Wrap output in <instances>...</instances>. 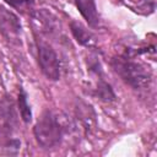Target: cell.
<instances>
[{
  "label": "cell",
  "instance_id": "1",
  "mask_svg": "<svg viewBox=\"0 0 157 157\" xmlns=\"http://www.w3.org/2000/svg\"><path fill=\"white\" fill-rule=\"evenodd\" d=\"M75 128V123L63 112L45 109L37 118L32 131L37 145L44 151H52L58 148Z\"/></svg>",
  "mask_w": 157,
  "mask_h": 157
},
{
  "label": "cell",
  "instance_id": "2",
  "mask_svg": "<svg viewBox=\"0 0 157 157\" xmlns=\"http://www.w3.org/2000/svg\"><path fill=\"white\" fill-rule=\"evenodd\" d=\"M109 65L120 80L134 91H145L152 83V69L146 63L136 59V56L125 50L113 55L109 60Z\"/></svg>",
  "mask_w": 157,
  "mask_h": 157
},
{
  "label": "cell",
  "instance_id": "3",
  "mask_svg": "<svg viewBox=\"0 0 157 157\" xmlns=\"http://www.w3.org/2000/svg\"><path fill=\"white\" fill-rule=\"evenodd\" d=\"M32 33H33L36 59L42 75L49 81H59L63 71V65L59 54L56 53L52 43L44 38V36L33 31Z\"/></svg>",
  "mask_w": 157,
  "mask_h": 157
},
{
  "label": "cell",
  "instance_id": "4",
  "mask_svg": "<svg viewBox=\"0 0 157 157\" xmlns=\"http://www.w3.org/2000/svg\"><path fill=\"white\" fill-rule=\"evenodd\" d=\"M16 102L11 96L5 94L0 101V148L11 139L16 137L18 115Z\"/></svg>",
  "mask_w": 157,
  "mask_h": 157
},
{
  "label": "cell",
  "instance_id": "5",
  "mask_svg": "<svg viewBox=\"0 0 157 157\" xmlns=\"http://www.w3.org/2000/svg\"><path fill=\"white\" fill-rule=\"evenodd\" d=\"M22 34L23 27L18 15L6 6L0 5V36L10 45L21 47Z\"/></svg>",
  "mask_w": 157,
  "mask_h": 157
},
{
  "label": "cell",
  "instance_id": "6",
  "mask_svg": "<svg viewBox=\"0 0 157 157\" xmlns=\"http://www.w3.org/2000/svg\"><path fill=\"white\" fill-rule=\"evenodd\" d=\"M69 28L72 38L78 45L90 50H97V37L87 25L77 20H70Z\"/></svg>",
  "mask_w": 157,
  "mask_h": 157
},
{
  "label": "cell",
  "instance_id": "7",
  "mask_svg": "<svg viewBox=\"0 0 157 157\" xmlns=\"http://www.w3.org/2000/svg\"><path fill=\"white\" fill-rule=\"evenodd\" d=\"M75 114L78 124L83 130L85 136L91 135L97 126V115L92 105L86 103L85 101L77 99L75 105Z\"/></svg>",
  "mask_w": 157,
  "mask_h": 157
},
{
  "label": "cell",
  "instance_id": "8",
  "mask_svg": "<svg viewBox=\"0 0 157 157\" xmlns=\"http://www.w3.org/2000/svg\"><path fill=\"white\" fill-rule=\"evenodd\" d=\"M72 2L91 29H98L101 27L102 18L96 0H72Z\"/></svg>",
  "mask_w": 157,
  "mask_h": 157
},
{
  "label": "cell",
  "instance_id": "9",
  "mask_svg": "<svg viewBox=\"0 0 157 157\" xmlns=\"http://www.w3.org/2000/svg\"><path fill=\"white\" fill-rule=\"evenodd\" d=\"M91 94L103 103H113L117 101V93L114 92L113 86L105 80V76L94 78V86Z\"/></svg>",
  "mask_w": 157,
  "mask_h": 157
},
{
  "label": "cell",
  "instance_id": "10",
  "mask_svg": "<svg viewBox=\"0 0 157 157\" xmlns=\"http://www.w3.org/2000/svg\"><path fill=\"white\" fill-rule=\"evenodd\" d=\"M16 107L17 112L20 115V119L25 124H29L33 120V113H32V107L28 101V93L25 90L22 85L18 86V92H17V98H16Z\"/></svg>",
  "mask_w": 157,
  "mask_h": 157
},
{
  "label": "cell",
  "instance_id": "11",
  "mask_svg": "<svg viewBox=\"0 0 157 157\" xmlns=\"http://www.w3.org/2000/svg\"><path fill=\"white\" fill-rule=\"evenodd\" d=\"M86 61V67H87V72L93 77V78H98V77H104V69L102 65V61L98 56L97 50H92L85 59Z\"/></svg>",
  "mask_w": 157,
  "mask_h": 157
},
{
  "label": "cell",
  "instance_id": "12",
  "mask_svg": "<svg viewBox=\"0 0 157 157\" xmlns=\"http://www.w3.org/2000/svg\"><path fill=\"white\" fill-rule=\"evenodd\" d=\"M9 7L13 9L21 15H31L34 10L36 0H2Z\"/></svg>",
  "mask_w": 157,
  "mask_h": 157
}]
</instances>
